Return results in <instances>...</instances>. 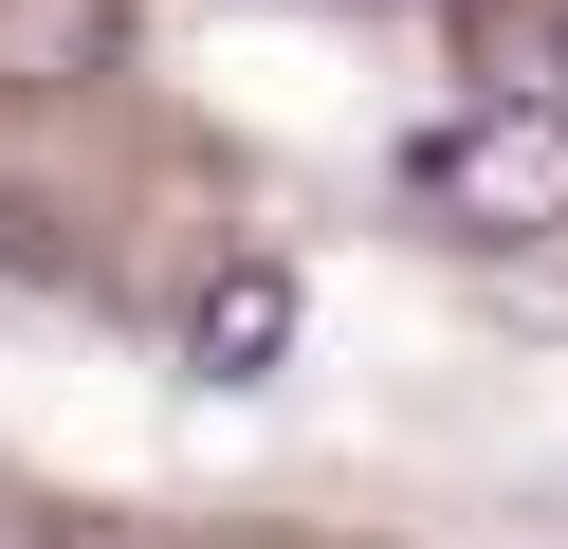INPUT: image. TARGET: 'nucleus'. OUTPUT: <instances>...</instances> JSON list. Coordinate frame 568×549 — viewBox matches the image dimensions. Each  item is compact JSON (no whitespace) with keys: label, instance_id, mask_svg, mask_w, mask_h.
<instances>
[{"label":"nucleus","instance_id":"nucleus-6","mask_svg":"<svg viewBox=\"0 0 568 549\" xmlns=\"http://www.w3.org/2000/svg\"><path fill=\"white\" fill-rule=\"evenodd\" d=\"M0 549H19V531H0Z\"/></svg>","mask_w":568,"mask_h":549},{"label":"nucleus","instance_id":"nucleus-3","mask_svg":"<svg viewBox=\"0 0 568 549\" xmlns=\"http://www.w3.org/2000/svg\"><path fill=\"white\" fill-rule=\"evenodd\" d=\"M0 73H19V92L111 73V0H0Z\"/></svg>","mask_w":568,"mask_h":549},{"label":"nucleus","instance_id":"nucleus-1","mask_svg":"<svg viewBox=\"0 0 568 549\" xmlns=\"http://www.w3.org/2000/svg\"><path fill=\"white\" fill-rule=\"evenodd\" d=\"M404 202L458 220V238H550L568 220V110H514V92L440 110V129L404 146Z\"/></svg>","mask_w":568,"mask_h":549},{"label":"nucleus","instance_id":"nucleus-4","mask_svg":"<svg viewBox=\"0 0 568 549\" xmlns=\"http://www.w3.org/2000/svg\"><path fill=\"white\" fill-rule=\"evenodd\" d=\"M495 92H514V110L568 92V0H495Z\"/></svg>","mask_w":568,"mask_h":549},{"label":"nucleus","instance_id":"nucleus-2","mask_svg":"<svg viewBox=\"0 0 568 549\" xmlns=\"http://www.w3.org/2000/svg\"><path fill=\"white\" fill-rule=\"evenodd\" d=\"M184 366L202 385H275V366H294V275H275V256H221L202 312H184Z\"/></svg>","mask_w":568,"mask_h":549},{"label":"nucleus","instance_id":"nucleus-5","mask_svg":"<svg viewBox=\"0 0 568 549\" xmlns=\"http://www.w3.org/2000/svg\"><path fill=\"white\" fill-rule=\"evenodd\" d=\"M477 19H495V0H477Z\"/></svg>","mask_w":568,"mask_h":549}]
</instances>
